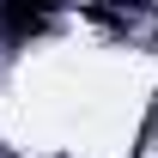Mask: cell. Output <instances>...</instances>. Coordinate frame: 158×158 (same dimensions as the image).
<instances>
[{
    "label": "cell",
    "mask_w": 158,
    "mask_h": 158,
    "mask_svg": "<svg viewBox=\"0 0 158 158\" xmlns=\"http://www.w3.org/2000/svg\"><path fill=\"white\" fill-rule=\"evenodd\" d=\"M0 31H6V37H37V31H43V12H24V6H0Z\"/></svg>",
    "instance_id": "1"
},
{
    "label": "cell",
    "mask_w": 158,
    "mask_h": 158,
    "mask_svg": "<svg viewBox=\"0 0 158 158\" xmlns=\"http://www.w3.org/2000/svg\"><path fill=\"white\" fill-rule=\"evenodd\" d=\"M0 6H24V12H43V19H49V12H55L61 0H0Z\"/></svg>",
    "instance_id": "2"
},
{
    "label": "cell",
    "mask_w": 158,
    "mask_h": 158,
    "mask_svg": "<svg viewBox=\"0 0 158 158\" xmlns=\"http://www.w3.org/2000/svg\"><path fill=\"white\" fill-rule=\"evenodd\" d=\"M91 6H146V0H91Z\"/></svg>",
    "instance_id": "3"
}]
</instances>
